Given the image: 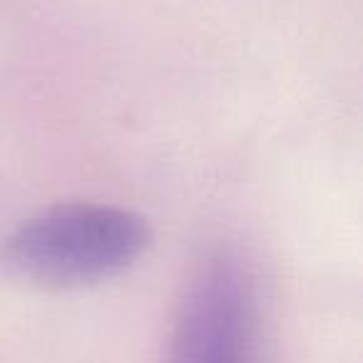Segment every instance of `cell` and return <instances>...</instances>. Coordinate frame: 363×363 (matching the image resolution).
I'll return each mask as SVG.
<instances>
[{
	"instance_id": "cell-1",
	"label": "cell",
	"mask_w": 363,
	"mask_h": 363,
	"mask_svg": "<svg viewBox=\"0 0 363 363\" xmlns=\"http://www.w3.org/2000/svg\"><path fill=\"white\" fill-rule=\"evenodd\" d=\"M150 247L140 214L112 204H57L13 232L6 262L40 286L77 289L130 269Z\"/></svg>"
},
{
	"instance_id": "cell-2",
	"label": "cell",
	"mask_w": 363,
	"mask_h": 363,
	"mask_svg": "<svg viewBox=\"0 0 363 363\" xmlns=\"http://www.w3.org/2000/svg\"><path fill=\"white\" fill-rule=\"evenodd\" d=\"M257 294L249 269L229 252L207 257L177 308L164 363H254Z\"/></svg>"
}]
</instances>
